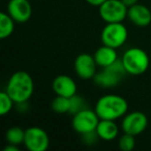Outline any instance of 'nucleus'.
Returning <instances> with one entry per match:
<instances>
[{
  "mask_svg": "<svg viewBox=\"0 0 151 151\" xmlns=\"http://www.w3.org/2000/svg\"><path fill=\"white\" fill-rule=\"evenodd\" d=\"M15 104L26 103L31 99L34 91V82L32 77L24 70L14 73L9 79L5 89Z\"/></svg>",
  "mask_w": 151,
  "mask_h": 151,
  "instance_id": "f257e3e1",
  "label": "nucleus"
},
{
  "mask_svg": "<svg viewBox=\"0 0 151 151\" xmlns=\"http://www.w3.org/2000/svg\"><path fill=\"white\" fill-rule=\"evenodd\" d=\"M95 112L99 119L117 120L128 111V104L124 97L117 94H107L99 99L95 104Z\"/></svg>",
  "mask_w": 151,
  "mask_h": 151,
  "instance_id": "f03ea898",
  "label": "nucleus"
},
{
  "mask_svg": "<svg viewBox=\"0 0 151 151\" xmlns=\"http://www.w3.org/2000/svg\"><path fill=\"white\" fill-rule=\"evenodd\" d=\"M127 73L121 59H117L113 64L101 68L99 73H96L93 81L97 86L101 88H113L117 86L124 76Z\"/></svg>",
  "mask_w": 151,
  "mask_h": 151,
  "instance_id": "7ed1b4c3",
  "label": "nucleus"
},
{
  "mask_svg": "<svg viewBox=\"0 0 151 151\" xmlns=\"http://www.w3.org/2000/svg\"><path fill=\"white\" fill-rule=\"evenodd\" d=\"M128 75L139 76L148 69L150 59L146 52L141 48H130L124 52L121 58Z\"/></svg>",
  "mask_w": 151,
  "mask_h": 151,
  "instance_id": "20e7f679",
  "label": "nucleus"
},
{
  "mask_svg": "<svg viewBox=\"0 0 151 151\" xmlns=\"http://www.w3.org/2000/svg\"><path fill=\"white\" fill-rule=\"evenodd\" d=\"M128 31L123 23H107L101 34L103 45L118 49L126 42Z\"/></svg>",
  "mask_w": 151,
  "mask_h": 151,
  "instance_id": "39448f33",
  "label": "nucleus"
},
{
  "mask_svg": "<svg viewBox=\"0 0 151 151\" xmlns=\"http://www.w3.org/2000/svg\"><path fill=\"white\" fill-rule=\"evenodd\" d=\"M127 11L121 0H107L99 6V16L106 23H121L127 18Z\"/></svg>",
  "mask_w": 151,
  "mask_h": 151,
  "instance_id": "423d86ee",
  "label": "nucleus"
},
{
  "mask_svg": "<svg viewBox=\"0 0 151 151\" xmlns=\"http://www.w3.org/2000/svg\"><path fill=\"white\" fill-rule=\"evenodd\" d=\"M99 120L101 119H99L95 110H90L88 108H85L78 113L73 114L71 125L78 134H83L96 129V126L99 124Z\"/></svg>",
  "mask_w": 151,
  "mask_h": 151,
  "instance_id": "0eeeda50",
  "label": "nucleus"
},
{
  "mask_svg": "<svg viewBox=\"0 0 151 151\" xmlns=\"http://www.w3.org/2000/svg\"><path fill=\"white\" fill-rule=\"evenodd\" d=\"M24 145L29 151H46L50 146V137L40 126H31L25 129Z\"/></svg>",
  "mask_w": 151,
  "mask_h": 151,
  "instance_id": "6e6552de",
  "label": "nucleus"
},
{
  "mask_svg": "<svg viewBox=\"0 0 151 151\" xmlns=\"http://www.w3.org/2000/svg\"><path fill=\"white\" fill-rule=\"evenodd\" d=\"M148 126V118L144 113L140 111H134L130 113H126L122 117L121 129L123 132L139 136L141 134Z\"/></svg>",
  "mask_w": 151,
  "mask_h": 151,
  "instance_id": "1a4fd4ad",
  "label": "nucleus"
},
{
  "mask_svg": "<svg viewBox=\"0 0 151 151\" xmlns=\"http://www.w3.org/2000/svg\"><path fill=\"white\" fill-rule=\"evenodd\" d=\"M97 66L99 65L96 64L93 55L88 53H82L78 55L73 63L75 73L82 80H90L94 78V76L96 75Z\"/></svg>",
  "mask_w": 151,
  "mask_h": 151,
  "instance_id": "9d476101",
  "label": "nucleus"
},
{
  "mask_svg": "<svg viewBox=\"0 0 151 151\" xmlns=\"http://www.w3.org/2000/svg\"><path fill=\"white\" fill-rule=\"evenodd\" d=\"M7 14L17 23H26L32 16V6L29 0H9Z\"/></svg>",
  "mask_w": 151,
  "mask_h": 151,
  "instance_id": "9b49d317",
  "label": "nucleus"
},
{
  "mask_svg": "<svg viewBox=\"0 0 151 151\" xmlns=\"http://www.w3.org/2000/svg\"><path fill=\"white\" fill-rule=\"evenodd\" d=\"M52 88L56 95L68 99L77 94V89H78L76 81L67 75L57 76L52 83Z\"/></svg>",
  "mask_w": 151,
  "mask_h": 151,
  "instance_id": "f8f14e48",
  "label": "nucleus"
},
{
  "mask_svg": "<svg viewBox=\"0 0 151 151\" xmlns=\"http://www.w3.org/2000/svg\"><path fill=\"white\" fill-rule=\"evenodd\" d=\"M127 19L138 27H146L151 23V9L146 5L137 3L128 7Z\"/></svg>",
  "mask_w": 151,
  "mask_h": 151,
  "instance_id": "ddd939ff",
  "label": "nucleus"
},
{
  "mask_svg": "<svg viewBox=\"0 0 151 151\" xmlns=\"http://www.w3.org/2000/svg\"><path fill=\"white\" fill-rule=\"evenodd\" d=\"M95 130L99 138L104 141H113L119 134V127L115 120L101 119Z\"/></svg>",
  "mask_w": 151,
  "mask_h": 151,
  "instance_id": "4468645a",
  "label": "nucleus"
},
{
  "mask_svg": "<svg viewBox=\"0 0 151 151\" xmlns=\"http://www.w3.org/2000/svg\"><path fill=\"white\" fill-rule=\"evenodd\" d=\"M116 50L117 49L106 46V45H103L101 47H99L93 54V57H94L95 61H96V64L101 68L113 64L118 59Z\"/></svg>",
  "mask_w": 151,
  "mask_h": 151,
  "instance_id": "2eb2a0df",
  "label": "nucleus"
},
{
  "mask_svg": "<svg viewBox=\"0 0 151 151\" xmlns=\"http://www.w3.org/2000/svg\"><path fill=\"white\" fill-rule=\"evenodd\" d=\"M16 21L7 14V12H2L0 14V38L5 40L13 34L15 30Z\"/></svg>",
  "mask_w": 151,
  "mask_h": 151,
  "instance_id": "dca6fc26",
  "label": "nucleus"
},
{
  "mask_svg": "<svg viewBox=\"0 0 151 151\" xmlns=\"http://www.w3.org/2000/svg\"><path fill=\"white\" fill-rule=\"evenodd\" d=\"M5 140L9 144L21 145L25 140V130L20 126H12L5 132Z\"/></svg>",
  "mask_w": 151,
  "mask_h": 151,
  "instance_id": "f3484780",
  "label": "nucleus"
},
{
  "mask_svg": "<svg viewBox=\"0 0 151 151\" xmlns=\"http://www.w3.org/2000/svg\"><path fill=\"white\" fill-rule=\"evenodd\" d=\"M51 108L57 114L69 113V110H70V99L60 96V95H56V97L53 99L52 104H51Z\"/></svg>",
  "mask_w": 151,
  "mask_h": 151,
  "instance_id": "a211bd4d",
  "label": "nucleus"
},
{
  "mask_svg": "<svg viewBox=\"0 0 151 151\" xmlns=\"http://www.w3.org/2000/svg\"><path fill=\"white\" fill-rule=\"evenodd\" d=\"M15 101H13L6 91H2L0 93V115L5 116L12 111Z\"/></svg>",
  "mask_w": 151,
  "mask_h": 151,
  "instance_id": "6ab92c4d",
  "label": "nucleus"
},
{
  "mask_svg": "<svg viewBox=\"0 0 151 151\" xmlns=\"http://www.w3.org/2000/svg\"><path fill=\"white\" fill-rule=\"evenodd\" d=\"M118 146L122 151H132L136 146V139L134 136L124 132L118 141Z\"/></svg>",
  "mask_w": 151,
  "mask_h": 151,
  "instance_id": "aec40b11",
  "label": "nucleus"
},
{
  "mask_svg": "<svg viewBox=\"0 0 151 151\" xmlns=\"http://www.w3.org/2000/svg\"><path fill=\"white\" fill-rule=\"evenodd\" d=\"M86 105H85V101L80 96V95L76 94L73 96L70 97V110H69V113L70 114H76L80 112L81 110L85 109Z\"/></svg>",
  "mask_w": 151,
  "mask_h": 151,
  "instance_id": "412c9836",
  "label": "nucleus"
},
{
  "mask_svg": "<svg viewBox=\"0 0 151 151\" xmlns=\"http://www.w3.org/2000/svg\"><path fill=\"white\" fill-rule=\"evenodd\" d=\"M81 136H82V141L87 145L94 144V143L97 141V139H99L96 134V130L86 132V134H81Z\"/></svg>",
  "mask_w": 151,
  "mask_h": 151,
  "instance_id": "4be33fe9",
  "label": "nucleus"
},
{
  "mask_svg": "<svg viewBox=\"0 0 151 151\" xmlns=\"http://www.w3.org/2000/svg\"><path fill=\"white\" fill-rule=\"evenodd\" d=\"M3 151H20L19 145L9 144V143H7L6 146L3 148Z\"/></svg>",
  "mask_w": 151,
  "mask_h": 151,
  "instance_id": "5701e85b",
  "label": "nucleus"
},
{
  "mask_svg": "<svg viewBox=\"0 0 151 151\" xmlns=\"http://www.w3.org/2000/svg\"><path fill=\"white\" fill-rule=\"evenodd\" d=\"M87 3L90 5H92V6H101V4H103L104 2H106L107 0H86Z\"/></svg>",
  "mask_w": 151,
  "mask_h": 151,
  "instance_id": "b1692460",
  "label": "nucleus"
},
{
  "mask_svg": "<svg viewBox=\"0 0 151 151\" xmlns=\"http://www.w3.org/2000/svg\"><path fill=\"white\" fill-rule=\"evenodd\" d=\"M121 1H122V2H123L124 4H125L127 7L132 6V5L137 4V3H139V0H121Z\"/></svg>",
  "mask_w": 151,
  "mask_h": 151,
  "instance_id": "393cba45",
  "label": "nucleus"
}]
</instances>
